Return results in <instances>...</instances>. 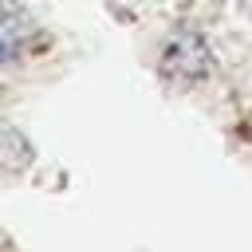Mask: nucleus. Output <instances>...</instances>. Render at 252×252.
<instances>
[{
  "instance_id": "2",
  "label": "nucleus",
  "mask_w": 252,
  "mask_h": 252,
  "mask_svg": "<svg viewBox=\"0 0 252 252\" xmlns=\"http://www.w3.org/2000/svg\"><path fill=\"white\" fill-rule=\"evenodd\" d=\"M0 8H4V16H0V35H4V59H16V51H20V39H24V32H32V20L20 12V4L16 0H0Z\"/></svg>"
},
{
  "instance_id": "1",
  "label": "nucleus",
  "mask_w": 252,
  "mask_h": 252,
  "mask_svg": "<svg viewBox=\"0 0 252 252\" xmlns=\"http://www.w3.org/2000/svg\"><path fill=\"white\" fill-rule=\"evenodd\" d=\"M205 63H209V55H205V47H201V39L197 35H185V39H173L169 47H165V71H173V75H201L205 71Z\"/></svg>"
}]
</instances>
